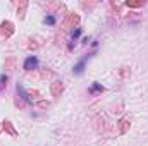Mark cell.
I'll return each mask as SVG.
<instances>
[{
  "instance_id": "1",
  "label": "cell",
  "mask_w": 148,
  "mask_h": 146,
  "mask_svg": "<svg viewBox=\"0 0 148 146\" xmlns=\"http://www.w3.org/2000/svg\"><path fill=\"white\" fill-rule=\"evenodd\" d=\"M36 65H38V59L35 55H29V57L24 60V65H23V67H24L26 71H31V69H35Z\"/></svg>"
},
{
  "instance_id": "2",
  "label": "cell",
  "mask_w": 148,
  "mask_h": 146,
  "mask_svg": "<svg viewBox=\"0 0 148 146\" xmlns=\"http://www.w3.org/2000/svg\"><path fill=\"white\" fill-rule=\"evenodd\" d=\"M84 64H86V57H84L83 60H79V62L74 65V74H81V72H83V69H84Z\"/></svg>"
},
{
  "instance_id": "3",
  "label": "cell",
  "mask_w": 148,
  "mask_h": 146,
  "mask_svg": "<svg viewBox=\"0 0 148 146\" xmlns=\"http://www.w3.org/2000/svg\"><path fill=\"white\" fill-rule=\"evenodd\" d=\"M90 91H91V93H95V91H103V86H102V84H97V83H95V84H93V86L90 88Z\"/></svg>"
},
{
  "instance_id": "4",
  "label": "cell",
  "mask_w": 148,
  "mask_h": 146,
  "mask_svg": "<svg viewBox=\"0 0 148 146\" xmlns=\"http://www.w3.org/2000/svg\"><path fill=\"white\" fill-rule=\"evenodd\" d=\"M43 21H45L47 24H50V26H52V24H55V17H53V16H47Z\"/></svg>"
},
{
  "instance_id": "5",
  "label": "cell",
  "mask_w": 148,
  "mask_h": 146,
  "mask_svg": "<svg viewBox=\"0 0 148 146\" xmlns=\"http://www.w3.org/2000/svg\"><path fill=\"white\" fill-rule=\"evenodd\" d=\"M79 35H81V29L77 28V29H76V31H74V33H73V38H77V36H79Z\"/></svg>"
}]
</instances>
